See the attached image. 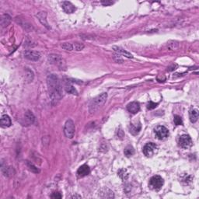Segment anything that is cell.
<instances>
[{
  "label": "cell",
  "instance_id": "1f68e13d",
  "mask_svg": "<svg viewBox=\"0 0 199 199\" xmlns=\"http://www.w3.org/2000/svg\"><path fill=\"white\" fill-rule=\"evenodd\" d=\"M80 198L81 196H79V195H73V196H72V198Z\"/></svg>",
  "mask_w": 199,
  "mask_h": 199
},
{
  "label": "cell",
  "instance_id": "e0dca14e",
  "mask_svg": "<svg viewBox=\"0 0 199 199\" xmlns=\"http://www.w3.org/2000/svg\"><path fill=\"white\" fill-rule=\"evenodd\" d=\"M11 22V17L8 14H4L1 17V26L2 27H7Z\"/></svg>",
  "mask_w": 199,
  "mask_h": 199
},
{
  "label": "cell",
  "instance_id": "8992f818",
  "mask_svg": "<svg viewBox=\"0 0 199 199\" xmlns=\"http://www.w3.org/2000/svg\"><path fill=\"white\" fill-rule=\"evenodd\" d=\"M155 134H156L157 139H159V140H163V139H165L166 138L168 137L169 131L164 126H157L155 128Z\"/></svg>",
  "mask_w": 199,
  "mask_h": 199
},
{
  "label": "cell",
  "instance_id": "4fadbf2b",
  "mask_svg": "<svg viewBox=\"0 0 199 199\" xmlns=\"http://www.w3.org/2000/svg\"><path fill=\"white\" fill-rule=\"evenodd\" d=\"M62 8L65 13H72L76 10V7L74 6L70 2H63Z\"/></svg>",
  "mask_w": 199,
  "mask_h": 199
},
{
  "label": "cell",
  "instance_id": "8fae6325",
  "mask_svg": "<svg viewBox=\"0 0 199 199\" xmlns=\"http://www.w3.org/2000/svg\"><path fill=\"white\" fill-rule=\"evenodd\" d=\"M90 169L89 167V166H87L86 164H83L79 168L78 170H77V174L79 177H83L87 176L88 174H90Z\"/></svg>",
  "mask_w": 199,
  "mask_h": 199
},
{
  "label": "cell",
  "instance_id": "44dd1931",
  "mask_svg": "<svg viewBox=\"0 0 199 199\" xmlns=\"http://www.w3.org/2000/svg\"><path fill=\"white\" fill-rule=\"evenodd\" d=\"M124 153L125 155L127 157H132V155H134L135 153V149L134 148L131 146V145H128L127 147L125 149V151H124Z\"/></svg>",
  "mask_w": 199,
  "mask_h": 199
},
{
  "label": "cell",
  "instance_id": "f1b7e54d",
  "mask_svg": "<svg viewBox=\"0 0 199 199\" xmlns=\"http://www.w3.org/2000/svg\"><path fill=\"white\" fill-rule=\"evenodd\" d=\"M51 197H52V198H62V195H61L60 192H54L52 194Z\"/></svg>",
  "mask_w": 199,
  "mask_h": 199
},
{
  "label": "cell",
  "instance_id": "7402d4cb",
  "mask_svg": "<svg viewBox=\"0 0 199 199\" xmlns=\"http://www.w3.org/2000/svg\"><path fill=\"white\" fill-rule=\"evenodd\" d=\"M118 174L119 177H121L122 180H124V181H125V180H127V177H128V174H127V170H125V169H121V170L118 171Z\"/></svg>",
  "mask_w": 199,
  "mask_h": 199
},
{
  "label": "cell",
  "instance_id": "277c9868",
  "mask_svg": "<svg viewBox=\"0 0 199 199\" xmlns=\"http://www.w3.org/2000/svg\"><path fill=\"white\" fill-rule=\"evenodd\" d=\"M163 183H164V181H163V178L160 176L156 175L150 179L149 187L153 190L159 191L163 185Z\"/></svg>",
  "mask_w": 199,
  "mask_h": 199
},
{
  "label": "cell",
  "instance_id": "6da1fadb",
  "mask_svg": "<svg viewBox=\"0 0 199 199\" xmlns=\"http://www.w3.org/2000/svg\"><path fill=\"white\" fill-rule=\"evenodd\" d=\"M47 84L52 105L57 104L62 98V89L58 78L55 74L49 75L47 78Z\"/></svg>",
  "mask_w": 199,
  "mask_h": 199
},
{
  "label": "cell",
  "instance_id": "5bb4252c",
  "mask_svg": "<svg viewBox=\"0 0 199 199\" xmlns=\"http://www.w3.org/2000/svg\"><path fill=\"white\" fill-rule=\"evenodd\" d=\"M0 124H1V126H2V127H9V126H11L12 125L11 119H10V118H9L8 115L4 114V115H2V118H1Z\"/></svg>",
  "mask_w": 199,
  "mask_h": 199
},
{
  "label": "cell",
  "instance_id": "52a82bcc",
  "mask_svg": "<svg viewBox=\"0 0 199 199\" xmlns=\"http://www.w3.org/2000/svg\"><path fill=\"white\" fill-rule=\"evenodd\" d=\"M179 145L183 149H188L192 145V140L188 135H182L179 138Z\"/></svg>",
  "mask_w": 199,
  "mask_h": 199
},
{
  "label": "cell",
  "instance_id": "f546056e",
  "mask_svg": "<svg viewBox=\"0 0 199 199\" xmlns=\"http://www.w3.org/2000/svg\"><path fill=\"white\" fill-rule=\"evenodd\" d=\"M118 136L119 137V139H123V137L125 136V134H124L123 131H122L121 128H120V129L118 131Z\"/></svg>",
  "mask_w": 199,
  "mask_h": 199
},
{
  "label": "cell",
  "instance_id": "ba28073f",
  "mask_svg": "<svg viewBox=\"0 0 199 199\" xmlns=\"http://www.w3.org/2000/svg\"><path fill=\"white\" fill-rule=\"evenodd\" d=\"M24 57L30 61H34L36 62L38 61L40 58V54L36 51H32V50H27L24 52Z\"/></svg>",
  "mask_w": 199,
  "mask_h": 199
},
{
  "label": "cell",
  "instance_id": "30bf717a",
  "mask_svg": "<svg viewBox=\"0 0 199 199\" xmlns=\"http://www.w3.org/2000/svg\"><path fill=\"white\" fill-rule=\"evenodd\" d=\"M127 110L131 113V114H137L140 110V104L139 102L134 101L127 104Z\"/></svg>",
  "mask_w": 199,
  "mask_h": 199
},
{
  "label": "cell",
  "instance_id": "ffe728a7",
  "mask_svg": "<svg viewBox=\"0 0 199 199\" xmlns=\"http://www.w3.org/2000/svg\"><path fill=\"white\" fill-rule=\"evenodd\" d=\"M179 47V42L177 40H170L167 42V47L170 50H174Z\"/></svg>",
  "mask_w": 199,
  "mask_h": 199
},
{
  "label": "cell",
  "instance_id": "484cf974",
  "mask_svg": "<svg viewBox=\"0 0 199 199\" xmlns=\"http://www.w3.org/2000/svg\"><path fill=\"white\" fill-rule=\"evenodd\" d=\"M27 166L29 167L30 170H31L32 172H34V173H39V172H40V170H38L36 166H34L31 163H30V162L27 161Z\"/></svg>",
  "mask_w": 199,
  "mask_h": 199
},
{
  "label": "cell",
  "instance_id": "7a4b0ae2",
  "mask_svg": "<svg viewBox=\"0 0 199 199\" xmlns=\"http://www.w3.org/2000/svg\"><path fill=\"white\" fill-rule=\"evenodd\" d=\"M107 99H108V93H103L95 97L90 104L89 111L90 114H93L94 112H96L99 108H101L105 103Z\"/></svg>",
  "mask_w": 199,
  "mask_h": 199
},
{
  "label": "cell",
  "instance_id": "83f0119b",
  "mask_svg": "<svg viewBox=\"0 0 199 199\" xmlns=\"http://www.w3.org/2000/svg\"><path fill=\"white\" fill-rule=\"evenodd\" d=\"M157 105H158V103H154V102H152V101H150L149 103H148L147 105V108L149 110H152V109H155V108H157Z\"/></svg>",
  "mask_w": 199,
  "mask_h": 199
},
{
  "label": "cell",
  "instance_id": "9c48e42d",
  "mask_svg": "<svg viewBox=\"0 0 199 199\" xmlns=\"http://www.w3.org/2000/svg\"><path fill=\"white\" fill-rule=\"evenodd\" d=\"M37 17H38L39 21H40V23L43 26H45L47 29H51V27H50L47 21V13L45 12H40V13H38L37 14Z\"/></svg>",
  "mask_w": 199,
  "mask_h": 199
},
{
  "label": "cell",
  "instance_id": "4dcf8cb0",
  "mask_svg": "<svg viewBox=\"0 0 199 199\" xmlns=\"http://www.w3.org/2000/svg\"><path fill=\"white\" fill-rule=\"evenodd\" d=\"M101 3H102L104 6H110V5L113 4V2H111V1H102Z\"/></svg>",
  "mask_w": 199,
  "mask_h": 199
},
{
  "label": "cell",
  "instance_id": "d6986e66",
  "mask_svg": "<svg viewBox=\"0 0 199 199\" xmlns=\"http://www.w3.org/2000/svg\"><path fill=\"white\" fill-rule=\"evenodd\" d=\"M140 130H141V124L140 123H139L138 125H132V124L130 125L129 132L130 133H132V135H135L139 134V132H140Z\"/></svg>",
  "mask_w": 199,
  "mask_h": 199
},
{
  "label": "cell",
  "instance_id": "d4e9b609",
  "mask_svg": "<svg viewBox=\"0 0 199 199\" xmlns=\"http://www.w3.org/2000/svg\"><path fill=\"white\" fill-rule=\"evenodd\" d=\"M83 48H84V45L83 44L78 42L74 43L73 44V50H75V51L79 52V51H82Z\"/></svg>",
  "mask_w": 199,
  "mask_h": 199
},
{
  "label": "cell",
  "instance_id": "7c38bea8",
  "mask_svg": "<svg viewBox=\"0 0 199 199\" xmlns=\"http://www.w3.org/2000/svg\"><path fill=\"white\" fill-rule=\"evenodd\" d=\"M48 60L52 64H55V65H58V66L62 65L63 64V59L58 55H51L48 57Z\"/></svg>",
  "mask_w": 199,
  "mask_h": 199
},
{
  "label": "cell",
  "instance_id": "4316f807",
  "mask_svg": "<svg viewBox=\"0 0 199 199\" xmlns=\"http://www.w3.org/2000/svg\"><path fill=\"white\" fill-rule=\"evenodd\" d=\"M174 124L176 125H183L182 119H181V117L178 116V115H174Z\"/></svg>",
  "mask_w": 199,
  "mask_h": 199
},
{
  "label": "cell",
  "instance_id": "603a6c76",
  "mask_svg": "<svg viewBox=\"0 0 199 199\" xmlns=\"http://www.w3.org/2000/svg\"><path fill=\"white\" fill-rule=\"evenodd\" d=\"M65 90H66V92L69 93L73 94V95H77V94H78V93H77L76 89H75V88H74L73 86L71 85L66 86V87H65Z\"/></svg>",
  "mask_w": 199,
  "mask_h": 199
},
{
  "label": "cell",
  "instance_id": "3957f363",
  "mask_svg": "<svg viewBox=\"0 0 199 199\" xmlns=\"http://www.w3.org/2000/svg\"><path fill=\"white\" fill-rule=\"evenodd\" d=\"M75 131H76V127H75L74 122L71 119H69L65 122V127H64V133L65 136L69 139H72L75 134Z\"/></svg>",
  "mask_w": 199,
  "mask_h": 199
},
{
  "label": "cell",
  "instance_id": "9a60e30c",
  "mask_svg": "<svg viewBox=\"0 0 199 199\" xmlns=\"http://www.w3.org/2000/svg\"><path fill=\"white\" fill-rule=\"evenodd\" d=\"M198 116L199 113L197 109H191L189 112V118L191 123H195L198 119Z\"/></svg>",
  "mask_w": 199,
  "mask_h": 199
},
{
  "label": "cell",
  "instance_id": "2e32d148",
  "mask_svg": "<svg viewBox=\"0 0 199 199\" xmlns=\"http://www.w3.org/2000/svg\"><path fill=\"white\" fill-rule=\"evenodd\" d=\"M113 48H114V50L115 51V52H117L118 53H119V54L125 56V57H127V58H133V56H132V54H130L129 52H127V51H125V50L123 49V48H121V47L114 46Z\"/></svg>",
  "mask_w": 199,
  "mask_h": 199
},
{
  "label": "cell",
  "instance_id": "ac0fdd59",
  "mask_svg": "<svg viewBox=\"0 0 199 199\" xmlns=\"http://www.w3.org/2000/svg\"><path fill=\"white\" fill-rule=\"evenodd\" d=\"M24 118L25 120L27 121V124H28V125L33 124L34 122V120H35V118H34V114H32L30 110H27V111L25 113Z\"/></svg>",
  "mask_w": 199,
  "mask_h": 199
},
{
  "label": "cell",
  "instance_id": "5b68a950",
  "mask_svg": "<svg viewBox=\"0 0 199 199\" xmlns=\"http://www.w3.org/2000/svg\"><path fill=\"white\" fill-rule=\"evenodd\" d=\"M157 149H158V147L156 144L153 142H149L144 146L143 153L147 157H151L155 153H157Z\"/></svg>",
  "mask_w": 199,
  "mask_h": 199
},
{
  "label": "cell",
  "instance_id": "cb8c5ba5",
  "mask_svg": "<svg viewBox=\"0 0 199 199\" xmlns=\"http://www.w3.org/2000/svg\"><path fill=\"white\" fill-rule=\"evenodd\" d=\"M61 47L66 51H72L73 50V45L71 43H63L61 45Z\"/></svg>",
  "mask_w": 199,
  "mask_h": 199
}]
</instances>
